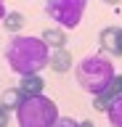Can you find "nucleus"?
<instances>
[{
	"mask_svg": "<svg viewBox=\"0 0 122 127\" xmlns=\"http://www.w3.org/2000/svg\"><path fill=\"white\" fill-rule=\"evenodd\" d=\"M114 77H117L114 64L104 53H90L74 66V79H77L80 90H85L90 95H101Z\"/></svg>",
	"mask_w": 122,
	"mask_h": 127,
	"instance_id": "2",
	"label": "nucleus"
},
{
	"mask_svg": "<svg viewBox=\"0 0 122 127\" xmlns=\"http://www.w3.org/2000/svg\"><path fill=\"white\" fill-rule=\"evenodd\" d=\"M77 127H96V125H93L90 119H82V122H77Z\"/></svg>",
	"mask_w": 122,
	"mask_h": 127,
	"instance_id": "16",
	"label": "nucleus"
},
{
	"mask_svg": "<svg viewBox=\"0 0 122 127\" xmlns=\"http://www.w3.org/2000/svg\"><path fill=\"white\" fill-rule=\"evenodd\" d=\"M101 3H106V5H120L122 0H101Z\"/></svg>",
	"mask_w": 122,
	"mask_h": 127,
	"instance_id": "17",
	"label": "nucleus"
},
{
	"mask_svg": "<svg viewBox=\"0 0 122 127\" xmlns=\"http://www.w3.org/2000/svg\"><path fill=\"white\" fill-rule=\"evenodd\" d=\"M42 87H45V82H42L40 74H27V77L19 79V93L24 95V98H32V95H42Z\"/></svg>",
	"mask_w": 122,
	"mask_h": 127,
	"instance_id": "7",
	"label": "nucleus"
},
{
	"mask_svg": "<svg viewBox=\"0 0 122 127\" xmlns=\"http://www.w3.org/2000/svg\"><path fill=\"white\" fill-rule=\"evenodd\" d=\"M53 127H77V122H74L72 117H61V119H58V122H56Z\"/></svg>",
	"mask_w": 122,
	"mask_h": 127,
	"instance_id": "13",
	"label": "nucleus"
},
{
	"mask_svg": "<svg viewBox=\"0 0 122 127\" xmlns=\"http://www.w3.org/2000/svg\"><path fill=\"white\" fill-rule=\"evenodd\" d=\"M3 27H5L11 34H19V29L24 27V16L19 13V11H8L5 19H3Z\"/></svg>",
	"mask_w": 122,
	"mask_h": 127,
	"instance_id": "11",
	"label": "nucleus"
},
{
	"mask_svg": "<svg viewBox=\"0 0 122 127\" xmlns=\"http://www.w3.org/2000/svg\"><path fill=\"white\" fill-rule=\"evenodd\" d=\"M106 117H109V125L112 127H122V98L112 103V109L106 111Z\"/></svg>",
	"mask_w": 122,
	"mask_h": 127,
	"instance_id": "12",
	"label": "nucleus"
},
{
	"mask_svg": "<svg viewBox=\"0 0 122 127\" xmlns=\"http://www.w3.org/2000/svg\"><path fill=\"white\" fill-rule=\"evenodd\" d=\"M21 101H24V95L19 93V87H8V90H3V98H0V106L3 109H19L21 106Z\"/></svg>",
	"mask_w": 122,
	"mask_h": 127,
	"instance_id": "10",
	"label": "nucleus"
},
{
	"mask_svg": "<svg viewBox=\"0 0 122 127\" xmlns=\"http://www.w3.org/2000/svg\"><path fill=\"white\" fill-rule=\"evenodd\" d=\"M48 66L56 71V74H64V71H69V69H72V53H69L66 48H61V50H53V53H50Z\"/></svg>",
	"mask_w": 122,
	"mask_h": 127,
	"instance_id": "8",
	"label": "nucleus"
},
{
	"mask_svg": "<svg viewBox=\"0 0 122 127\" xmlns=\"http://www.w3.org/2000/svg\"><path fill=\"white\" fill-rule=\"evenodd\" d=\"M8 109H3V106H0V127H8Z\"/></svg>",
	"mask_w": 122,
	"mask_h": 127,
	"instance_id": "14",
	"label": "nucleus"
},
{
	"mask_svg": "<svg viewBox=\"0 0 122 127\" xmlns=\"http://www.w3.org/2000/svg\"><path fill=\"white\" fill-rule=\"evenodd\" d=\"M117 98H122V74H117L101 95H93V109L104 114V111L112 109V103L117 101Z\"/></svg>",
	"mask_w": 122,
	"mask_h": 127,
	"instance_id": "6",
	"label": "nucleus"
},
{
	"mask_svg": "<svg viewBox=\"0 0 122 127\" xmlns=\"http://www.w3.org/2000/svg\"><path fill=\"white\" fill-rule=\"evenodd\" d=\"M88 11V0H45V13L61 27V29H74L82 21Z\"/></svg>",
	"mask_w": 122,
	"mask_h": 127,
	"instance_id": "4",
	"label": "nucleus"
},
{
	"mask_svg": "<svg viewBox=\"0 0 122 127\" xmlns=\"http://www.w3.org/2000/svg\"><path fill=\"white\" fill-rule=\"evenodd\" d=\"M40 40H42V42H45L48 48H53V50H61V48H66V42H69V40H66V32L61 29V27H53V29H45Z\"/></svg>",
	"mask_w": 122,
	"mask_h": 127,
	"instance_id": "9",
	"label": "nucleus"
},
{
	"mask_svg": "<svg viewBox=\"0 0 122 127\" xmlns=\"http://www.w3.org/2000/svg\"><path fill=\"white\" fill-rule=\"evenodd\" d=\"M16 119L19 127H53L58 122V109L45 95H32L21 101V106L16 109Z\"/></svg>",
	"mask_w": 122,
	"mask_h": 127,
	"instance_id": "3",
	"label": "nucleus"
},
{
	"mask_svg": "<svg viewBox=\"0 0 122 127\" xmlns=\"http://www.w3.org/2000/svg\"><path fill=\"white\" fill-rule=\"evenodd\" d=\"M98 45L106 56H122V27H104L98 34Z\"/></svg>",
	"mask_w": 122,
	"mask_h": 127,
	"instance_id": "5",
	"label": "nucleus"
},
{
	"mask_svg": "<svg viewBox=\"0 0 122 127\" xmlns=\"http://www.w3.org/2000/svg\"><path fill=\"white\" fill-rule=\"evenodd\" d=\"M5 61L19 77L40 74L50 61V48L40 37L32 34H13V40L5 48Z\"/></svg>",
	"mask_w": 122,
	"mask_h": 127,
	"instance_id": "1",
	"label": "nucleus"
},
{
	"mask_svg": "<svg viewBox=\"0 0 122 127\" xmlns=\"http://www.w3.org/2000/svg\"><path fill=\"white\" fill-rule=\"evenodd\" d=\"M5 13H8V8H5V0H0V21L5 19Z\"/></svg>",
	"mask_w": 122,
	"mask_h": 127,
	"instance_id": "15",
	"label": "nucleus"
}]
</instances>
